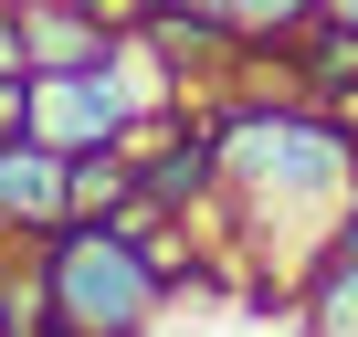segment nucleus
Wrapping results in <instances>:
<instances>
[{
  "instance_id": "5",
  "label": "nucleus",
  "mask_w": 358,
  "mask_h": 337,
  "mask_svg": "<svg viewBox=\"0 0 358 337\" xmlns=\"http://www.w3.org/2000/svg\"><path fill=\"white\" fill-rule=\"evenodd\" d=\"M295 316H306V337H358V253H327V264L306 274Z\"/></svg>"
},
{
  "instance_id": "3",
  "label": "nucleus",
  "mask_w": 358,
  "mask_h": 337,
  "mask_svg": "<svg viewBox=\"0 0 358 337\" xmlns=\"http://www.w3.org/2000/svg\"><path fill=\"white\" fill-rule=\"evenodd\" d=\"M64 222H74V158L11 127L0 137V243H53Z\"/></svg>"
},
{
  "instance_id": "1",
  "label": "nucleus",
  "mask_w": 358,
  "mask_h": 337,
  "mask_svg": "<svg viewBox=\"0 0 358 337\" xmlns=\"http://www.w3.org/2000/svg\"><path fill=\"white\" fill-rule=\"evenodd\" d=\"M43 306L53 337H148L169 306V264L127 222H64L43 243Z\"/></svg>"
},
{
  "instance_id": "4",
  "label": "nucleus",
  "mask_w": 358,
  "mask_h": 337,
  "mask_svg": "<svg viewBox=\"0 0 358 337\" xmlns=\"http://www.w3.org/2000/svg\"><path fill=\"white\" fill-rule=\"evenodd\" d=\"M11 32H22V64L53 74V64H95L116 32L85 11V0H11Z\"/></svg>"
},
{
  "instance_id": "7",
  "label": "nucleus",
  "mask_w": 358,
  "mask_h": 337,
  "mask_svg": "<svg viewBox=\"0 0 358 337\" xmlns=\"http://www.w3.org/2000/svg\"><path fill=\"white\" fill-rule=\"evenodd\" d=\"M222 22H232V43H295L316 22V0H222Z\"/></svg>"
},
{
  "instance_id": "8",
  "label": "nucleus",
  "mask_w": 358,
  "mask_h": 337,
  "mask_svg": "<svg viewBox=\"0 0 358 337\" xmlns=\"http://www.w3.org/2000/svg\"><path fill=\"white\" fill-rule=\"evenodd\" d=\"M327 253H358V190H348V211H337V232H327Z\"/></svg>"
},
{
  "instance_id": "2",
  "label": "nucleus",
  "mask_w": 358,
  "mask_h": 337,
  "mask_svg": "<svg viewBox=\"0 0 358 337\" xmlns=\"http://www.w3.org/2000/svg\"><path fill=\"white\" fill-rule=\"evenodd\" d=\"M22 127H32L43 148H64V158H85V148H127L137 95H127V74H116V43H106L95 64H53V74H32Z\"/></svg>"
},
{
  "instance_id": "6",
  "label": "nucleus",
  "mask_w": 358,
  "mask_h": 337,
  "mask_svg": "<svg viewBox=\"0 0 358 337\" xmlns=\"http://www.w3.org/2000/svg\"><path fill=\"white\" fill-rule=\"evenodd\" d=\"M137 201V158L127 148H85L74 158V222H106V211H127Z\"/></svg>"
},
{
  "instance_id": "10",
  "label": "nucleus",
  "mask_w": 358,
  "mask_h": 337,
  "mask_svg": "<svg viewBox=\"0 0 358 337\" xmlns=\"http://www.w3.org/2000/svg\"><path fill=\"white\" fill-rule=\"evenodd\" d=\"M348 127H358V106H348Z\"/></svg>"
},
{
  "instance_id": "11",
  "label": "nucleus",
  "mask_w": 358,
  "mask_h": 337,
  "mask_svg": "<svg viewBox=\"0 0 358 337\" xmlns=\"http://www.w3.org/2000/svg\"><path fill=\"white\" fill-rule=\"evenodd\" d=\"M0 11H11V0H0Z\"/></svg>"
},
{
  "instance_id": "9",
  "label": "nucleus",
  "mask_w": 358,
  "mask_h": 337,
  "mask_svg": "<svg viewBox=\"0 0 358 337\" xmlns=\"http://www.w3.org/2000/svg\"><path fill=\"white\" fill-rule=\"evenodd\" d=\"M316 11H327V22H348V32H358V0H316Z\"/></svg>"
}]
</instances>
